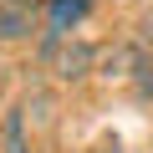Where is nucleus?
Instances as JSON below:
<instances>
[{
    "label": "nucleus",
    "mask_w": 153,
    "mask_h": 153,
    "mask_svg": "<svg viewBox=\"0 0 153 153\" xmlns=\"http://www.w3.org/2000/svg\"><path fill=\"white\" fill-rule=\"evenodd\" d=\"M92 61H97V51L87 46V41H71V46H61L56 51V76H61V82H82V76L92 71Z\"/></svg>",
    "instance_id": "nucleus-1"
},
{
    "label": "nucleus",
    "mask_w": 153,
    "mask_h": 153,
    "mask_svg": "<svg viewBox=\"0 0 153 153\" xmlns=\"http://www.w3.org/2000/svg\"><path fill=\"white\" fill-rule=\"evenodd\" d=\"M92 10V0H51V16H46V26H51V36H46V51H56V41L76 26Z\"/></svg>",
    "instance_id": "nucleus-2"
},
{
    "label": "nucleus",
    "mask_w": 153,
    "mask_h": 153,
    "mask_svg": "<svg viewBox=\"0 0 153 153\" xmlns=\"http://www.w3.org/2000/svg\"><path fill=\"white\" fill-rule=\"evenodd\" d=\"M36 31V10L26 5H0V41H21Z\"/></svg>",
    "instance_id": "nucleus-3"
},
{
    "label": "nucleus",
    "mask_w": 153,
    "mask_h": 153,
    "mask_svg": "<svg viewBox=\"0 0 153 153\" xmlns=\"http://www.w3.org/2000/svg\"><path fill=\"white\" fill-rule=\"evenodd\" d=\"M26 112H31V107L21 102V107L5 112V123H0V143H5V153H31V148H26Z\"/></svg>",
    "instance_id": "nucleus-4"
},
{
    "label": "nucleus",
    "mask_w": 153,
    "mask_h": 153,
    "mask_svg": "<svg viewBox=\"0 0 153 153\" xmlns=\"http://www.w3.org/2000/svg\"><path fill=\"white\" fill-rule=\"evenodd\" d=\"M128 76H133L138 97H153V56H148L143 46H133V56H128Z\"/></svg>",
    "instance_id": "nucleus-5"
},
{
    "label": "nucleus",
    "mask_w": 153,
    "mask_h": 153,
    "mask_svg": "<svg viewBox=\"0 0 153 153\" xmlns=\"http://www.w3.org/2000/svg\"><path fill=\"white\" fill-rule=\"evenodd\" d=\"M0 5H26V10H36V0H0Z\"/></svg>",
    "instance_id": "nucleus-6"
},
{
    "label": "nucleus",
    "mask_w": 153,
    "mask_h": 153,
    "mask_svg": "<svg viewBox=\"0 0 153 153\" xmlns=\"http://www.w3.org/2000/svg\"><path fill=\"white\" fill-rule=\"evenodd\" d=\"M0 87H5V71H0Z\"/></svg>",
    "instance_id": "nucleus-7"
}]
</instances>
